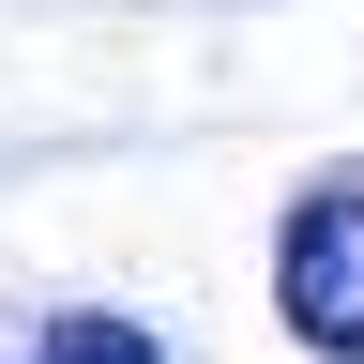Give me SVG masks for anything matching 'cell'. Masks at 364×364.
Returning <instances> with one entry per match:
<instances>
[{
    "label": "cell",
    "mask_w": 364,
    "mask_h": 364,
    "mask_svg": "<svg viewBox=\"0 0 364 364\" xmlns=\"http://www.w3.org/2000/svg\"><path fill=\"white\" fill-rule=\"evenodd\" d=\"M273 318H289V349L364 364V167L289 198V228H273Z\"/></svg>",
    "instance_id": "cell-1"
},
{
    "label": "cell",
    "mask_w": 364,
    "mask_h": 364,
    "mask_svg": "<svg viewBox=\"0 0 364 364\" xmlns=\"http://www.w3.org/2000/svg\"><path fill=\"white\" fill-rule=\"evenodd\" d=\"M0 364H167V349L122 304H31V318H0Z\"/></svg>",
    "instance_id": "cell-2"
}]
</instances>
